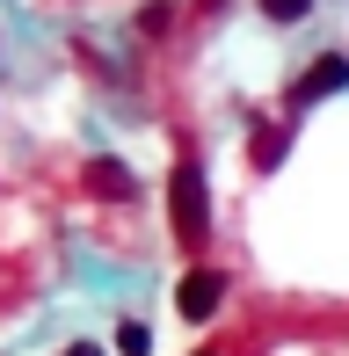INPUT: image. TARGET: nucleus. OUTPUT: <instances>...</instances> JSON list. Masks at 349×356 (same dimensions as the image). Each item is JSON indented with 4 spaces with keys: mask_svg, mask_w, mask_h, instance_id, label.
I'll use <instances>...</instances> for the list:
<instances>
[{
    "mask_svg": "<svg viewBox=\"0 0 349 356\" xmlns=\"http://www.w3.org/2000/svg\"><path fill=\"white\" fill-rule=\"evenodd\" d=\"M168 225L182 254H197L211 240V182H204L197 160H174V175H168Z\"/></svg>",
    "mask_w": 349,
    "mask_h": 356,
    "instance_id": "1",
    "label": "nucleus"
},
{
    "mask_svg": "<svg viewBox=\"0 0 349 356\" xmlns=\"http://www.w3.org/2000/svg\"><path fill=\"white\" fill-rule=\"evenodd\" d=\"M226 291H233V277H226V269L197 262L182 284H174V313H182V320H211L218 305H226Z\"/></svg>",
    "mask_w": 349,
    "mask_h": 356,
    "instance_id": "2",
    "label": "nucleus"
},
{
    "mask_svg": "<svg viewBox=\"0 0 349 356\" xmlns=\"http://www.w3.org/2000/svg\"><path fill=\"white\" fill-rule=\"evenodd\" d=\"M342 88H349V58H342V51H320L306 73H298L291 109H313V102H327V95H342Z\"/></svg>",
    "mask_w": 349,
    "mask_h": 356,
    "instance_id": "3",
    "label": "nucleus"
},
{
    "mask_svg": "<svg viewBox=\"0 0 349 356\" xmlns=\"http://www.w3.org/2000/svg\"><path fill=\"white\" fill-rule=\"evenodd\" d=\"M81 182L95 189V197H109V204H131V197H138V182H131V168H124V160H88Z\"/></svg>",
    "mask_w": 349,
    "mask_h": 356,
    "instance_id": "4",
    "label": "nucleus"
},
{
    "mask_svg": "<svg viewBox=\"0 0 349 356\" xmlns=\"http://www.w3.org/2000/svg\"><path fill=\"white\" fill-rule=\"evenodd\" d=\"M284 153H291V124H255V138H247V160H255V175L284 168Z\"/></svg>",
    "mask_w": 349,
    "mask_h": 356,
    "instance_id": "5",
    "label": "nucleus"
},
{
    "mask_svg": "<svg viewBox=\"0 0 349 356\" xmlns=\"http://www.w3.org/2000/svg\"><path fill=\"white\" fill-rule=\"evenodd\" d=\"M174 29V0H153L146 15H138V37H168Z\"/></svg>",
    "mask_w": 349,
    "mask_h": 356,
    "instance_id": "6",
    "label": "nucleus"
},
{
    "mask_svg": "<svg viewBox=\"0 0 349 356\" xmlns=\"http://www.w3.org/2000/svg\"><path fill=\"white\" fill-rule=\"evenodd\" d=\"M117 349H124V356H153V334H146V320H124V327H117Z\"/></svg>",
    "mask_w": 349,
    "mask_h": 356,
    "instance_id": "7",
    "label": "nucleus"
},
{
    "mask_svg": "<svg viewBox=\"0 0 349 356\" xmlns=\"http://www.w3.org/2000/svg\"><path fill=\"white\" fill-rule=\"evenodd\" d=\"M255 8L269 15V22H306V15H313V0H255Z\"/></svg>",
    "mask_w": 349,
    "mask_h": 356,
    "instance_id": "8",
    "label": "nucleus"
},
{
    "mask_svg": "<svg viewBox=\"0 0 349 356\" xmlns=\"http://www.w3.org/2000/svg\"><path fill=\"white\" fill-rule=\"evenodd\" d=\"M66 356H102V349H95V342H73V349H66Z\"/></svg>",
    "mask_w": 349,
    "mask_h": 356,
    "instance_id": "9",
    "label": "nucleus"
},
{
    "mask_svg": "<svg viewBox=\"0 0 349 356\" xmlns=\"http://www.w3.org/2000/svg\"><path fill=\"white\" fill-rule=\"evenodd\" d=\"M197 8H204V15H211V8H218V0H197Z\"/></svg>",
    "mask_w": 349,
    "mask_h": 356,
    "instance_id": "10",
    "label": "nucleus"
},
{
    "mask_svg": "<svg viewBox=\"0 0 349 356\" xmlns=\"http://www.w3.org/2000/svg\"><path fill=\"white\" fill-rule=\"evenodd\" d=\"M197 356H218V349H197Z\"/></svg>",
    "mask_w": 349,
    "mask_h": 356,
    "instance_id": "11",
    "label": "nucleus"
}]
</instances>
